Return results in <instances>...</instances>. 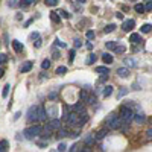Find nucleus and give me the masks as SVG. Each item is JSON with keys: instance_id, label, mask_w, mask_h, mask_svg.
Here are the masks:
<instances>
[{"instance_id": "nucleus-52", "label": "nucleus", "mask_w": 152, "mask_h": 152, "mask_svg": "<svg viewBox=\"0 0 152 152\" xmlns=\"http://www.w3.org/2000/svg\"><path fill=\"white\" fill-rule=\"evenodd\" d=\"M128 2H137V0H128Z\"/></svg>"}, {"instance_id": "nucleus-26", "label": "nucleus", "mask_w": 152, "mask_h": 152, "mask_svg": "<svg viewBox=\"0 0 152 152\" xmlns=\"http://www.w3.org/2000/svg\"><path fill=\"white\" fill-rule=\"evenodd\" d=\"M151 29H152L151 24H143V26H142V32H143V34H149Z\"/></svg>"}, {"instance_id": "nucleus-12", "label": "nucleus", "mask_w": 152, "mask_h": 152, "mask_svg": "<svg viewBox=\"0 0 152 152\" xmlns=\"http://www.w3.org/2000/svg\"><path fill=\"white\" fill-rule=\"evenodd\" d=\"M123 62H125V64H126V66H128V67H131V69H132V67H135V66H137V61H135V59H134V58H131V56L125 58V59H123Z\"/></svg>"}, {"instance_id": "nucleus-17", "label": "nucleus", "mask_w": 152, "mask_h": 152, "mask_svg": "<svg viewBox=\"0 0 152 152\" xmlns=\"http://www.w3.org/2000/svg\"><path fill=\"white\" fill-rule=\"evenodd\" d=\"M8 148H9V143H8V140H0V152L6 151Z\"/></svg>"}, {"instance_id": "nucleus-48", "label": "nucleus", "mask_w": 152, "mask_h": 152, "mask_svg": "<svg viewBox=\"0 0 152 152\" xmlns=\"http://www.w3.org/2000/svg\"><path fill=\"white\" fill-rule=\"evenodd\" d=\"M148 137H149V138H152V128H149V129H148Z\"/></svg>"}, {"instance_id": "nucleus-53", "label": "nucleus", "mask_w": 152, "mask_h": 152, "mask_svg": "<svg viewBox=\"0 0 152 152\" xmlns=\"http://www.w3.org/2000/svg\"><path fill=\"white\" fill-rule=\"evenodd\" d=\"M145 2H151V0H145Z\"/></svg>"}, {"instance_id": "nucleus-42", "label": "nucleus", "mask_w": 152, "mask_h": 152, "mask_svg": "<svg viewBox=\"0 0 152 152\" xmlns=\"http://www.w3.org/2000/svg\"><path fill=\"white\" fill-rule=\"evenodd\" d=\"M66 149H67V146H66V145H64V143H61V145H59V146H58V151H59V152H64V151H66Z\"/></svg>"}, {"instance_id": "nucleus-40", "label": "nucleus", "mask_w": 152, "mask_h": 152, "mask_svg": "<svg viewBox=\"0 0 152 152\" xmlns=\"http://www.w3.org/2000/svg\"><path fill=\"white\" fill-rule=\"evenodd\" d=\"M6 55H5V53H0V64H5V62H6Z\"/></svg>"}, {"instance_id": "nucleus-35", "label": "nucleus", "mask_w": 152, "mask_h": 152, "mask_svg": "<svg viewBox=\"0 0 152 152\" xmlns=\"http://www.w3.org/2000/svg\"><path fill=\"white\" fill-rule=\"evenodd\" d=\"M58 14H59V15H62L64 18H70V14L67 12V11H64V9H61V11H59Z\"/></svg>"}, {"instance_id": "nucleus-23", "label": "nucleus", "mask_w": 152, "mask_h": 152, "mask_svg": "<svg viewBox=\"0 0 152 152\" xmlns=\"http://www.w3.org/2000/svg\"><path fill=\"white\" fill-rule=\"evenodd\" d=\"M9 90H11V85H9V84H6V85L3 87V93H2V96H3V97H8Z\"/></svg>"}, {"instance_id": "nucleus-51", "label": "nucleus", "mask_w": 152, "mask_h": 152, "mask_svg": "<svg viewBox=\"0 0 152 152\" xmlns=\"http://www.w3.org/2000/svg\"><path fill=\"white\" fill-rule=\"evenodd\" d=\"M76 2H78V3H85L87 0H76Z\"/></svg>"}, {"instance_id": "nucleus-16", "label": "nucleus", "mask_w": 152, "mask_h": 152, "mask_svg": "<svg viewBox=\"0 0 152 152\" xmlns=\"http://www.w3.org/2000/svg\"><path fill=\"white\" fill-rule=\"evenodd\" d=\"M96 72L100 75H110V69L108 67H96Z\"/></svg>"}, {"instance_id": "nucleus-9", "label": "nucleus", "mask_w": 152, "mask_h": 152, "mask_svg": "<svg viewBox=\"0 0 152 152\" xmlns=\"http://www.w3.org/2000/svg\"><path fill=\"white\" fill-rule=\"evenodd\" d=\"M32 67H34V64H32L31 61H26L23 66L20 67V72L21 73H28V72H31V70H32Z\"/></svg>"}, {"instance_id": "nucleus-8", "label": "nucleus", "mask_w": 152, "mask_h": 152, "mask_svg": "<svg viewBox=\"0 0 152 152\" xmlns=\"http://www.w3.org/2000/svg\"><path fill=\"white\" fill-rule=\"evenodd\" d=\"M47 116H50V117H53L55 119L56 116H58V107L56 105H52V107H47Z\"/></svg>"}, {"instance_id": "nucleus-30", "label": "nucleus", "mask_w": 152, "mask_h": 152, "mask_svg": "<svg viewBox=\"0 0 152 152\" xmlns=\"http://www.w3.org/2000/svg\"><path fill=\"white\" fill-rule=\"evenodd\" d=\"M44 3L47 5V6H56L58 0H44Z\"/></svg>"}, {"instance_id": "nucleus-28", "label": "nucleus", "mask_w": 152, "mask_h": 152, "mask_svg": "<svg viewBox=\"0 0 152 152\" xmlns=\"http://www.w3.org/2000/svg\"><path fill=\"white\" fill-rule=\"evenodd\" d=\"M50 18H52V21H55V23H59V15H58V12H50Z\"/></svg>"}, {"instance_id": "nucleus-4", "label": "nucleus", "mask_w": 152, "mask_h": 152, "mask_svg": "<svg viewBox=\"0 0 152 152\" xmlns=\"http://www.w3.org/2000/svg\"><path fill=\"white\" fill-rule=\"evenodd\" d=\"M28 119H29V122H37V120H40V116H38V107H32L29 113H28Z\"/></svg>"}, {"instance_id": "nucleus-43", "label": "nucleus", "mask_w": 152, "mask_h": 152, "mask_svg": "<svg viewBox=\"0 0 152 152\" xmlns=\"http://www.w3.org/2000/svg\"><path fill=\"white\" fill-rule=\"evenodd\" d=\"M126 93H128V90H126V88H123V90L120 91V93H119V94H117V97H122V96H125V94H126Z\"/></svg>"}, {"instance_id": "nucleus-7", "label": "nucleus", "mask_w": 152, "mask_h": 152, "mask_svg": "<svg viewBox=\"0 0 152 152\" xmlns=\"http://www.w3.org/2000/svg\"><path fill=\"white\" fill-rule=\"evenodd\" d=\"M46 128H49V129H52V131H56V129H59V128H61V120H58V119L55 117V119H53V120L50 122V123H49L47 125V126Z\"/></svg>"}, {"instance_id": "nucleus-25", "label": "nucleus", "mask_w": 152, "mask_h": 152, "mask_svg": "<svg viewBox=\"0 0 152 152\" xmlns=\"http://www.w3.org/2000/svg\"><path fill=\"white\" fill-rule=\"evenodd\" d=\"M56 73H58V75H66V73H67V67L59 66V67L56 69Z\"/></svg>"}, {"instance_id": "nucleus-47", "label": "nucleus", "mask_w": 152, "mask_h": 152, "mask_svg": "<svg viewBox=\"0 0 152 152\" xmlns=\"http://www.w3.org/2000/svg\"><path fill=\"white\" fill-rule=\"evenodd\" d=\"M116 17H117L119 20H123V14H122V12H117V14H116Z\"/></svg>"}, {"instance_id": "nucleus-31", "label": "nucleus", "mask_w": 152, "mask_h": 152, "mask_svg": "<svg viewBox=\"0 0 152 152\" xmlns=\"http://www.w3.org/2000/svg\"><path fill=\"white\" fill-rule=\"evenodd\" d=\"M49 67H50V61L49 59H44V61L41 62V69H44V70H47Z\"/></svg>"}, {"instance_id": "nucleus-1", "label": "nucleus", "mask_w": 152, "mask_h": 152, "mask_svg": "<svg viewBox=\"0 0 152 152\" xmlns=\"http://www.w3.org/2000/svg\"><path fill=\"white\" fill-rule=\"evenodd\" d=\"M105 123H107V126L111 128V129H117V128H120L122 125H125L123 120L120 119V116H117V114H110V116L107 117Z\"/></svg>"}, {"instance_id": "nucleus-11", "label": "nucleus", "mask_w": 152, "mask_h": 152, "mask_svg": "<svg viewBox=\"0 0 152 152\" xmlns=\"http://www.w3.org/2000/svg\"><path fill=\"white\" fill-rule=\"evenodd\" d=\"M107 134H108V129L107 128H102V129H99V131L96 132V138L97 140H102V138L107 137Z\"/></svg>"}, {"instance_id": "nucleus-32", "label": "nucleus", "mask_w": 152, "mask_h": 152, "mask_svg": "<svg viewBox=\"0 0 152 152\" xmlns=\"http://www.w3.org/2000/svg\"><path fill=\"white\" fill-rule=\"evenodd\" d=\"M38 38H40V34H38V32H34V34H31L29 35V40L34 43V40H38Z\"/></svg>"}, {"instance_id": "nucleus-46", "label": "nucleus", "mask_w": 152, "mask_h": 152, "mask_svg": "<svg viewBox=\"0 0 152 152\" xmlns=\"http://www.w3.org/2000/svg\"><path fill=\"white\" fill-rule=\"evenodd\" d=\"M34 46H35V47H40V46H41V40H40V38H38V40H35Z\"/></svg>"}, {"instance_id": "nucleus-36", "label": "nucleus", "mask_w": 152, "mask_h": 152, "mask_svg": "<svg viewBox=\"0 0 152 152\" xmlns=\"http://www.w3.org/2000/svg\"><path fill=\"white\" fill-rule=\"evenodd\" d=\"M8 6L9 8H15V6H17V0H8Z\"/></svg>"}, {"instance_id": "nucleus-27", "label": "nucleus", "mask_w": 152, "mask_h": 152, "mask_svg": "<svg viewBox=\"0 0 152 152\" xmlns=\"http://www.w3.org/2000/svg\"><path fill=\"white\" fill-rule=\"evenodd\" d=\"M135 11H137L138 14H143L145 11H146V9H145V5H140V3H138V5H135Z\"/></svg>"}, {"instance_id": "nucleus-38", "label": "nucleus", "mask_w": 152, "mask_h": 152, "mask_svg": "<svg viewBox=\"0 0 152 152\" xmlns=\"http://www.w3.org/2000/svg\"><path fill=\"white\" fill-rule=\"evenodd\" d=\"M85 35H87V38H88V40H93L96 34H94V31H88V32H87Z\"/></svg>"}, {"instance_id": "nucleus-18", "label": "nucleus", "mask_w": 152, "mask_h": 152, "mask_svg": "<svg viewBox=\"0 0 152 152\" xmlns=\"http://www.w3.org/2000/svg\"><path fill=\"white\" fill-rule=\"evenodd\" d=\"M111 93H113V85H107L104 88V96L108 97V96H111Z\"/></svg>"}, {"instance_id": "nucleus-34", "label": "nucleus", "mask_w": 152, "mask_h": 152, "mask_svg": "<svg viewBox=\"0 0 152 152\" xmlns=\"http://www.w3.org/2000/svg\"><path fill=\"white\" fill-rule=\"evenodd\" d=\"M93 143H94V137H91V135H87L85 145H93Z\"/></svg>"}, {"instance_id": "nucleus-50", "label": "nucleus", "mask_w": 152, "mask_h": 152, "mask_svg": "<svg viewBox=\"0 0 152 152\" xmlns=\"http://www.w3.org/2000/svg\"><path fill=\"white\" fill-rule=\"evenodd\" d=\"M15 18H17V20H21V18H23V15H21V14H17V17H15Z\"/></svg>"}, {"instance_id": "nucleus-6", "label": "nucleus", "mask_w": 152, "mask_h": 152, "mask_svg": "<svg viewBox=\"0 0 152 152\" xmlns=\"http://www.w3.org/2000/svg\"><path fill=\"white\" fill-rule=\"evenodd\" d=\"M132 120L137 123V125H142L145 120H146V116H145V113H134V117H132Z\"/></svg>"}, {"instance_id": "nucleus-19", "label": "nucleus", "mask_w": 152, "mask_h": 152, "mask_svg": "<svg viewBox=\"0 0 152 152\" xmlns=\"http://www.w3.org/2000/svg\"><path fill=\"white\" fill-rule=\"evenodd\" d=\"M38 116H40V120H44V119H46L47 114L44 113V108H43V107H38Z\"/></svg>"}, {"instance_id": "nucleus-24", "label": "nucleus", "mask_w": 152, "mask_h": 152, "mask_svg": "<svg viewBox=\"0 0 152 152\" xmlns=\"http://www.w3.org/2000/svg\"><path fill=\"white\" fill-rule=\"evenodd\" d=\"M96 59H97L96 53H91V55L88 56V59H87V64H93V62H96Z\"/></svg>"}, {"instance_id": "nucleus-21", "label": "nucleus", "mask_w": 152, "mask_h": 152, "mask_svg": "<svg viewBox=\"0 0 152 152\" xmlns=\"http://www.w3.org/2000/svg\"><path fill=\"white\" fill-rule=\"evenodd\" d=\"M114 31H116V24H108L107 28L104 29L105 34H111V32H114Z\"/></svg>"}, {"instance_id": "nucleus-29", "label": "nucleus", "mask_w": 152, "mask_h": 152, "mask_svg": "<svg viewBox=\"0 0 152 152\" xmlns=\"http://www.w3.org/2000/svg\"><path fill=\"white\" fill-rule=\"evenodd\" d=\"M32 3H35V0H21L20 2L21 6H29V5H32Z\"/></svg>"}, {"instance_id": "nucleus-2", "label": "nucleus", "mask_w": 152, "mask_h": 152, "mask_svg": "<svg viewBox=\"0 0 152 152\" xmlns=\"http://www.w3.org/2000/svg\"><path fill=\"white\" fill-rule=\"evenodd\" d=\"M41 131H43V128L40 126V125H34V126H29L28 129H24V132H23V135L26 138H34V137H38V135L41 134Z\"/></svg>"}, {"instance_id": "nucleus-22", "label": "nucleus", "mask_w": 152, "mask_h": 152, "mask_svg": "<svg viewBox=\"0 0 152 152\" xmlns=\"http://www.w3.org/2000/svg\"><path fill=\"white\" fill-rule=\"evenodd\" d=\"M105 46H107L108 50H114V49H116V46H117V43H116V41H108Z\"/></svg>"}, {"instance_id": "nucleus-15", "label": "nucleus", "mask_w": 152, "mask_h": 152, "mask_svg": "<svg viewBox=\"0 0 152 152\" xmlns=\"http://www.w3.org/2000/svg\"><path fill=\"white\" fill-rule=\"evenodd\" d=\"M102 61H104L105 64H111L113 62V55H110V53H104V55H102Z\"/></svg>"}, {"instance_id": "nucleus-44", "label": "nucleus", "mask_w": 152, "mask_h": 152, "mask_svg": "<svg viewBox=\"0 0 152 152\" xmlns=\"http://www.w3.org/2000/svg\"><path fill=\"white\" fill-rule=\"evenodd\" d=\"M81 46H82V43H81V40L76 38V40H75V47H81Z\"/></svg>"}, {"instance_id": "nucleus-41", "label": "nucleus", "mask_w": 152, "mask_h": 152, "mask_svg": "<svg viewBox=\"0 0 152 152\" xmlns=\"http://www.w3.org/2000/svg\"><path fill=\"white\" fill-rule=\"evenodd\" d=\"M145 9H146V11H152V0H151V2H146Z\"/></svg>"}, {"instance_id": "nucleus-37", "label": "nucleus", "mask_w": 152, "mask_h": 152, "mask_svg": "<svg viewBox=\"0 0 152 152\" xmlns=\"http://www.w3.org/2000/svg\"><path fill=\"white\" fill-rule=\"evenodd\" d=\"M75 50L72 49V50H70V53H69V62H73V59H75Z\"/></svg>"}, {"instance_id": "nucleus-3", "label": "nucleus", "mask_w": 152, "mask_h": 152, "mask_svg": "<svg viewBox=\"0 0 152 152\" xmlns=\"http://www.w3.org/2000/svg\"><path fill=\"white\" fill-rule=\"evenodd\" d=\"M132 117H134V111L131 110V108H128V107H122L120 108V119L123 120L125 125L131 123Z\"/></svg>"}, {"instance_id": "nucleus-20", "label": "nucleus", "mask_w": 152, "mask_h": 152, "mask_svg": "<svg viewBox=\"0 0 152 152\" xmlns=\"http://www.w3.org/2000/svg\"><path fill=\"white\" fill-rule=\"evenodd\" d=\"M88 91H87V88L85 90H82V91H81V94H79V97H81V100H85L87 102V99H88Z\"/></svg>"}, {"instance_id": "nucleus-10", "label": "nucleus", "mask_w": 152, "mask_h": 152, "mask_svg": "<svg viewBox=\"0 0 152 152\" xmlns=\"http://www.w3.org/2000/svg\"><path fill=\"white\" fill-rule=\"evenodd\" d=\"M117 76H120V78L126 79L128 76H129V70H128L126 67H120V69H117Z\"/></svg>"}, {"instance_id": "nucleus-39", "label": "nucleus", "mask_w": 152, "mask_h": 152, "mask_svg": "<svg viewBox=\"0 0 152 152\" xmlns=\"http://www.w3.org/2000/svg\"><path fill=\"white\" fill-rule=\"evenodd\" d=\"M114 50H116L117 53H123V52H125V47H123V46H119V44H117V46H116V49H114Z\"/></svg>"}, {"instance_id": "nucleus-13", "label": "nucleus", "mask_w": 152, "mask_h": 152, "mask_svg": "<svg viewBox=\"0 0 152 152\" xmlns=\"http://www.w3.org/2000/svg\"><path fill=\"white\" fill-rule=\"evenodd\" d=\"M129 41H131L132 44H138V43L142 41V37H140L138 34H131V37H129Z\"/></svg>"}, {"instance_id": "nucleus-45", "label": "nucleus", "mask_w": 152, "mask_h": 152, "mask_svg": "<svg viewBox=\"0 0 152 152\" xmlns=\"http://www.w3.org/2000/svg\"><path fill=\"white\" fill-rule=\"evenodd\" d=\"M55 46H59V47H66V43H61V41H55Z\"/></svg>"}, {"instance_id": "nucleus-14", "label": "nucleus", "mask_w": 152, "mask_h": 152, "mask_svg": "<svg viewBox=\"0 0 152 152\" xmlns=\"http://www.w3.org/2000/svg\"><path fill=\"white\" fill-rule=\"evenodd\" d=\"M12 47H14L15 52H21V50H23V44H21L20 41H17V40L12 41Z\"/></svg>"}, {"instance_id": "nucleus-49", "label": "nucleus", "mask_w": 152, "mask_h": 152, "mask_svg": "<svg viewBox=\"0 0 152 152\" xmlns=\"http://www.w3.org/2000/svg\"><path fill=\"white\" fill-rule=\"evenodd\" d=\"M3 75H5V70L0 67V78H3Z\"/></svg>"}, {"instance_id": "nucleus-5", "label": "nucleus", "mask_w": 152, "mask_h": 152, "mask_svg": "<svg viewBox=\"0 0 152 152\" xmlns=\"http://www.w3.org/2000/svg\"><path fill=\"white\" fill-rule=\"evenodd\" d=\"M134 26H135V21L134 20H125L123 24H122V29L125 32H131L134 29Z\"/></svg>"}, {"instance_id": "nucleus-33", "label": "nucleus", "mask_w": 152, "mask_h": 152, "mask_svg": "<svg viewBox=\"0 0 152 152\" xmlns=\"http://www.w3.org/2000/svg\"><path fill=\"white\" fill-rule=\"evenodd\" d=\"M96 102V96H93V94H90L88 96V99H87V104H90V105H93Z\"/></svg>"}]
</instances>
